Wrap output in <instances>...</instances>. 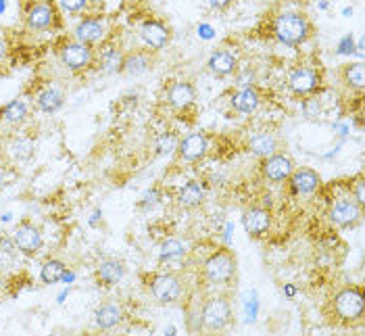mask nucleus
Masks as SVG:
<instances>
[{
	"instance_id": "nucleus-1",
	"label": "nucleus",
	"mask_w": 365,
	"mask_h": 336,
	"mask_svg": "<svg viewBox=\"0 0 365 336\" xmlns=\"http://www.w3.org/2000/svg\"><path fill=\"white\" fill-rule=\"evenodd\" d=\"M365 313L364 286H344L328 301L326 315L336 326H355L361 324Z\"/></svg>"
},
{
	"instance_id": "nucleus-2",
	"label": "nucleus",
	"mask_w": 365,
	"mask_h": 336,
	"mask_svg": "<svg viewBox=\"0 0 365 336\" xmlns=\"http://www.w3.org/2000/svg\"><path fill=\"white\" fill-rule=\"evenodd\" d=\"M311 26L309 17L297 11H286L280 13L274 19V36L286 46H301L311 38Z\"/></svg>"
},
{
	"instance_id": "nucleus-3",
	"label": "nucleus",
	"mask_w": 365,
	"mask_h": 336,
	"mask_svg": "<svg viewBox=\"0 0 365 336\" xmlns=\"http://www.w3.org/2000/svg\"><path fill=\"white\" fill-rule=\"evenodd\" d=\"M236 268H238V261H236L234 251L222 247L202 261V278L209 284L225 286L236 278Z\"/></svg>"
},
{
	"instance_id": "nucleus-4",
	"label": "nucleus",
	"mask_w": 365,
	"mask_h": 336,
	"mask_svg": "<svg viewBox=\"0 0 365 336\" xmlns=\"http://www.w3.org/2000/svg\"><path fill=\"white\" fill-rule=\"evenodd\" d=\"M232 324V303L227 295H211L200 305V328L222 332Z\"/></svg>"
},
{
	"instance_id": "nucleus-5",
	"label": "nucleus",
	"mask_w": 365,
	"mask_h": 336,
	"mask_svg": "<svg viewBox=\"0 0 365 336\" xmlns=\"http://www.w3.org/2000/svg\"><path fill=\"white\" fill-rule=\"evenodd\" d=\"M58 58H61V63L69 69V71H73V73H78V71H86L90 65H92V61H94V51H92V46H88L84 42H80V40H65L61 46H58Z\"/></svg>"
},
{
	"instance_id": "nucleus-6",
	"label": "nucleus",
	"mask_w": 365,
	"mask_h": 336,
	"mask_svg": "<svg viewBox=\"0 0 365 336\" xmlns=\"http://www.w3.org/2000/svg\"><path fill=\"white\" fill-rule=\"evenodd\" d=\"M148 292L153 295L155 301L168 305V303L180 301V297L184 292V284L180 280V276L169 274V272H161V274H153L148 278Z\"/></svg>"
},
{
	"instance_id": "nucleus-7",
	"label": "nucleus",
	"mask_w": 365,
	"mask_h": 336,
	"mask_svg": "<svg viewBox=\"0 0 365 336\" xmlns=\"http://www.w3.org/2000/svg\"><path fill=\"white\" fill-rule=\"evenodd\" d=\"M17 251L24 253L26 257H34L42 251L44 247V238H42V232L40 228L34 224L31 220H21L19 224L15 225L13 234H11Z\"/></svg>"
},
{
	"instance_id": "nucleus-8",
	"label": "nucleus",
	"mask_w": 365,
	"mask_h": 336,
	"mask_svg": "<svg viewBox=\"0 0 365 336\" xmlns=\"http://www.w3.org/2000/svg\"><path fill=\"white\" fill-rule=\"evenodd\" d=\"M330 220L332 224H336L338 228H353L361 222L364 218V207H359L353 196H342L336 198L332 205H330Z\"/></svg>"
},
{
	"instance_id": "nucleus-9",
	"label": "nucleus",
	"mask_w": 365,
	"mask_h": 336,
	"mask_svg": "<svg viewBox=\"0 0 365 336\" xmlns=\"http://www.w3.org/2000/svg\"><path fill=\"white\" fill-rule=\"evenodd\" d=\"M322 86V76L317 69L307 67V65H299L290 71L288 76V88L292 94L297 96H309L313 92H317Z\"/></svg>"
},
{
	"instance_id": "nucleus-10",
	"label": "nucleus",
	"mask_w": 365,
	"mask_h": 336,
	"mask_svg": "<svg viewBox=\"0 0 365 336\" xmlns=\"http://www.w3.org/2000/svg\"><path fill=\"white\" fill-rule=\"evenodd\" d=\"M58 24V13L53 2H36L26 13V26L31 31H46Z\"/></svg>"
},
{
	"instance_id": "nucleus-11",
	"label": "nucleus",
	"mask_w": 365,
	"mask_h": 336,
	"mask_svg": "<svg viewBox=\"0 0 365 336\" xmlns=\"http://www.w3.org/2000/svg\"><path fill=\"white\" fill-rule=\"evenodd\" d=\"M175 151H178L180 161H184V163H198L209 153V138L205 134H200V132L188 134L182 141H178Z\"/></svg>"
},
{
	"instance_id": "nucleus-12",
	"label": "nucleus",
	"mask_w": 365,
	"mask_h": 336,
	"mask_svg": "<svg viewBox=\"0 0 365 336\" xmlns=\"http://www.w3.org/2000/svg\"><path fill=\"white\" fill-rule=\"evenodd\" d=\"M292 169H294L292 159L288 155H284V153H278V151L274 155L261 159V173H263V178L274 182V184L286 182L290 178Z\"/></svg>"
},
{
	"instance_id": "nucleus-13",
	"label": "nucleus",
	"mask_w": 365,
	"mask_h": 336,
	"mask_svg": "<svg viewBox=\"0 0 365 336\" xmlns=\"http://www.w3.org/2000/svg\"><path fill=\"white\" fill-rule=\"evenodd\" d=\"M290 184L292 195L299 196H309L313 193H317V188L322 186V178L315 169L311 168H294L290 178L286 180Z\"/></svg>"
},
{
	"instance_id": "nucleus-14",
	"label": "nucleus",
	"mask_w": 365,
	"mask_h": 336,
	"mask_svg": "<svg viewBox=\"0 0 365 336\" xmlns=\"http://www.w3.org/2000/svg\"><path fill=\"white\" fill-rule=\"evenodd\" d=\"M155 61H157L155 51H132V53L121 56L119 71L130 76V78H138V76L150 71L155 67Z\"/></svg>"
},
{
	"instance_id": "nucleus-15",
	"label": "nucleus",
	"mask_w": 365,
	"mask_h": 336,
	"mask_svg": "<svg viewBox=\"0 0 365 336\" xmlns=\"http://www.w3.org/2000/svg\"><path fill=\"white\" fill-rule=\"evenodd\" d=\"M242 225L249 236L261 238L272 228V211L267 207H249L242 213Z\"/></svg>"
},
{
	"instance_id": "nucleus-16",
	"label": "nucleus",
	"mask_w": 365,
	"mask_h": 336,
	"mask_svg": "<svg viewBox=\"0 0 365 336\" xmlns=\"http://www.w3.org/2000/svg\"><path fill=\"white\" fill-rule=\"evenodd\" d=\"M123 276H125V263L115 257H107V259L98 261V265L94 270V280L98 286H105V288L119 284L123 280Z\"/></svg>"
},
{
	"instance_id": "nucleus-17",
	"label": "nucleus",
	"mask_w": 365,
	"mask_h": 336,
	"mask_svg": "<svg viewBox=\"0 0 365 336\" xmlns=\"http://www.w3.org/2000/svg\"><path fill=\"white\" fill-rule=\"evenodd\" d=\"M140 36L142 40H144V44H146L150 51H155V53L161 51V49H165L169 38H171L169 28L163 21H159V19H148V21H144L140 28Z\"/></svg>"
},
{
	"instance_id": "nucleus-18",
	"label": "nucleus",
	"mask_w": 365,
	"mask_h": 336,
	"mask_svg": "<svg viewBox=\"0 0 365 336\" xmlns=\"http://www.w3.org/2000/svg\"><path fill=\"white\" fill-rule=\"evenodd\" d=\"M168 105L175 111H186L195 105V88L190 82H173L168 90Z\"/></svg>"
},
{
	"instance_id": "nucleus-19",
	"label": "nucleus",
	"mask_w": 365,
	"mask_h": 336,
	"mask_svg": "<svg viewBox=\"0 0 365 336\" xmlns=\"http://www.w3.org/2000/svg\"><path fill=\"white\" fill-rule=\"evenodd\" d=\"M207 67H209V71H211L213 76H217V78H227V76L236 73V69H238V56L234 55L232 51H225V49L215 51L213 55L209 56Z\"/></svg>"
},
{
	"instance_id": "nucleus-20",
	"label": "nucleus",
	"mask_w": 365,
	"mask_h": 336,
	"mask_svg": "<svg viewBox=\"0 0 365 336\" xmlns=\"http://www.w3.org/2000/svg\"><path fill=\"white\" fill-rule=\"evenodd\" d=\"M207 198V184L202 180H190L178 193V205L182 209H197Z\"/></svg>"
},
{
	"instance_id": "nucleus-21",
	"label": "nucleus",
	"mask_w": 365,
	"mask_h": 336,
	"mask_svg": "<svg viewBox=\"0 0 365 336\" xmlns=\"http://www.w3.org/2000/svg\"><path fill=\"white\" fill-rule=\"evenodd\" d=\"M103 36H105V26H103V21L98 17H84L73 29V38L84 42L88 46L101 42Z\"/></svg>"
},
{
	"instance_id": "nucleus-22",
	"label": "nucleus",
	"mask_w": 365,
	"mask_h": 336,
	"mask_svg": "<svg viewBox=\"0 0 365 336\" xmlns=\"http://www.w3.org/2000/svg\"><path fill=\"white\" fill-rule=\"evenodd\" d=\"M121 322H123V309H121L119 303L109 301V303H103L101 307H96V311H94V324L101 330H113Z\"/></svg>"
},
{
	"instance_id": "nucleus-23",
	"label": "nucleus",
	"mask_w": 365,
	"mask_h": 336,
	"mask_svg": "<svg viewBox=\"0 0 365 336\" xmlns=\"http://www.w3.org/2000/svg\"><path fill=\"white\" fill-rule=\"evenodd\" d=\"M259 105H261V94L255 86H245L232 96V107L238 113H245V115L257 111Z\"/></svg>"
},
{
	"instance_id": "nucleus-24",
	"label": "nucleus",
	"mask_w": 365,
	"mask_h": 336,
	"mask_svg": "<svg viewBox=\"0 0 365 336\" xmlns=\"http://www.w3.org/2000/svg\"><path fill=\"white\" fill-rule=\"evenodd\" d=\"M63 105H65V94H63V90H58L55 86L44 88L36 96V107L42 113H56Z\"/></svg>"
},
{
	"instance_id": "nucleus-25",
	"label": "nucleus",
	"mask_w": 365,
	"mask_h": 336,
	"mask_svg": "<svg viewBox=\"0 0 365 336\" xmlns=\"http://www.w3.org/2000/svg\"><path fill=\"white\" fill-rule=\"evenodd\" d=\"M29 107L26 101H11L0 109V119L9 126H21L28 119Z\"/></svg>"
},
{
	"instance_id": "nucleus-26",
	"label": "nucleus",
	"mask_w": 365,
	"mask_h": 336,
	"mask_svg": "<svg viewBox=\"0 0 365 336\" xmlns=\"http://www.w3.org/2000/svg\"><path fill=\"white\" fill-rule=\"evenodd\" d=\"M65 274H67V265L61 259H48L40 268V280L44 284H56L65 280Z\"/></svg>"
},
{
	"instance_id": "nucleus-27",
	"label": "nucleus",
	"mask_w": 365,
	"mask_h": 336,
	"mask_svg": "<svg viewBox=\"0 0 365 336\" xmlns=\"http://www.w3.org/2000/svg\"><path fill=\"white\" fill-rule=\"evenodd\" d=\"M278 151V141L274 134H267V132H261L251 138V153L257 157H269Z\"/></svg>"
},
{
	"instance_id": "nucleus-28",
	"label": "nucleus",
	"mask_w": 365,
	"mask_h": 336,
	"mask_svg": "<svg viewBox=\"0 0 365 336\" xmlns=\"http://www.w3.org/2000/svg\"><path fill=\"white\" fill-rule=\"evenodd\" d=\"M188 253V247L180 240V238H168L161 247H159V259L161 261H178Z\"/></svg>"
},
{
	"instance_id": "nucleus-29",
	"label": "nucleus",
	"mask_w": 365,
	"mask_h": 336,
	"mask_svg": "<svg viewBox=\"0 0 365 336\" xmlns=\"http://www.w3.org/2000/svg\"><path fill=\"white\" fill-rule=\"evenodd\" d=\"M342 80L344 84L355 88V90H364V63H349L342 67Z\"/></svg>"
},
{
	"instance_id": "nucleus-30",
	"label": "nucleus",
	"mask_w": 365,
	"mask_h": 336,
	"mask_svg": "<svg viewBox=\"0 0 365 336\" xmlns=\"http://www.w3.org/2000/svg\"><path fill=\"white\" fill-rule=\"evenodd\" d=\"M34 148H36V142L28 138V136H21V138H15L13 144H11V155L17 161H28L34 155Z\"/></svg>"
},
{
	"instance_id": "nucleus-31",
	"label": "nucleus",
	"mask_w": 365,
	"mask_h": 336,
	"mask_svg": "<svg viewBox=\"0 0 365 336\" xmlns=\"http://www.w3.org/2000/svg\"><path fill=\"white\" fill-rule=\"evenodd\" d=\"M56 6L63 11V13H69V15H76V13H82L90 6L88 0H56Z\"/></svg>"
},
{
	"instance_id": "nucleus-32",
	"label": "nucleus",
	"mask_w": 365,
	"mask_h": 336,
	"mask_svg": "<svg viewBox=\"0 0 365 336\" xmlns=\"http://www.w3.org/2000/svg\"><path fill=\"white\" fill-rule=\"evenodd\" d=\"M159 200H161V188H150V190H146L144 196L140 198V203H138V207L144 209V211H148V209H153L155 205H159Z\"/></svg>"
},
{
	"instance_id": "nucleus-33",
	"label": "nucleus",
	"mask_w": 365,
	"mask_h": 336,
	"mask_svg": "<svg viewBox=\"0 0 365 336\" xmlns=\"http://www.w3.org/2000/svg\"><path fill=\"white\" fill-rule=\"evenodd\" d=\"M175 146H178V138L171 134V132H165V134H161L159 138H157V151L159 153H173L175 151Z\"/></svg>"
},
{
	"instance_id": "nucleus-34",
	"label": "nucleus",
	"mask_w": 365,
	"mask_h": 336,
	"mask_svg": "<svg viewBox=\"0 0 365 336\" xmlns=\"http://www.w3.org/2000/svg\"><path fill=\"white\" fill-rule=\"evenodd\" d=\"M351 196L353 200L359 205V207H365V184H364V175H359L355 180V184L351 186Z\"/></svg>"
},
{
	"instance_id": "nucleus-35",
	"label": "nucleus",
	"mask_w": 365,
	"mask_h": 336,
	"mask_svg": "<svg viewBox=\"0 0 365 336\" xmlns=\"http://www.w3.org/2000/svg\"><path fill=\"white\" fill-rule=\"evenodd\" d=\"M303 111L307 117H315L317 113H319V103L315 101V98H309V101H305L303 103Z\"/></svg>"
},
{
	"instance_id": "nucleus-36",
	"label": "nucleus",
	"mask_w": 365,
	"mask_h": 336,
	"mask_svg": "<svg viewBox=\"0 0 365 336\" xmlns=\"http://www.w3.org/2000/svg\"><path fill=\"white\" fill-rule=\"evenodd\" d=\"M338 53H353V38L351 36H346L342 42H340V46H338Z\"/></svg>"
},
{
	"instance_id": "nucleus-37",
	"label": "nucleus",
	"mask_w": 365,
	"mask_h": 336,
	"mask_svg": "<svg viewBox=\"0 0 365 336\" xmlns=\"http://www.w3.org/2000/svg\"><path fill=\"white\" fill-rule=\"evenodd\" d=\"M232 2H234V0H209V4H211L213 9H217V11H225Z\"/></svg>"
},
{
	"instance_id": "nucleus-38",
	"label": "nucleus",
	"mask_w": 365,
	"mask_h": 336,
	"mask_svg": "<svg viewBox=\"0 0 365 336\" xmlns=\"http://www.w3.org/2000/svg\"><path fill=\"white\" fill-rule=\"evenodd\" d=\"M6 55H9V44H6V38L0 36V61H4Z\"/></svg>"
},
{
	"instance_id": "nucleus-39",
	"label": "nucleus",
	"mask_w": 365,
	"mask_h": 336,
	"mask_svg": "<svg viewBox=\"0 0 365 336\" xmlns=\"http://www.w3.org/2000/svg\"><path fill=\"white\" fill-rule=\"evenodd\" d=\"M6 182H9V173H6V168H2V166H0V190H4Z\"/></svg>"
},
{
	"instance_id": "nucleus-40",
	"label": "nucleus",
	"mask_w": 365,
	"mask_h": 336,
	"mask_svg": "<svg viewBox=\"0 0 365 336\" xmlns=\"http://www.w3.org/2000/svg\"><path fill=\"white\" fill-rule=\"evenodd\" d=\"M88 2H90V6H94V9H103L107 0H88Z\"/></svg>"
}]
</instances>
